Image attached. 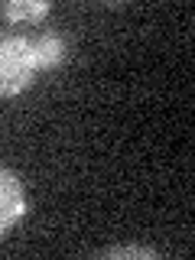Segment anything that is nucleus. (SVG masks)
<instances>
[{"label": "nucleus", "instance_id": "1", "mask_svg": "<svg viewBox=\"0 0 195 260\" xmlns=\"http://www.w3.org/2000/svg\"><path fill=\"white\" fill-rule=\"evenodd\" d=\"M69 46L59 32H7L0 36V98H13L36 81V72L55 69L65 62Z\"/></svg>", "mask_w": 195, "mask_h": 260}, {"label": "nucleus", "instance_id": "2", "mask_svg": "<svg viewBox=\"0 0 195 260\" xmlns=\"http://www.w3.org/2000/svg\"><path fill=\"white\" fill-rule=\"evenodd\" d=\"M26 211H29V199L20 176L10 173V169H0V238H7L20 224V218H26Z\"/></svg>", "mask_w": 195, "mask_h": 260}, {"label": "nucleus", "instance_id": "3", "mask_svg": "<svg viewBox=\"0 0 195 260\" xmlns=\"http://www.w3.org/2000/svg\"><path fill=\"white\" fill-rule=\"evenodd\" d=\"M0 13L10 23H36L49 13V4L46 0H7L0 4Z\"/></svg>", "mask_w": 195, "mask_h": 260}, {"label": "nucleus", "instance_id": "4", "mask_svg": "<svg viewBox=\"0 0 195 260\" xmlns=\"http://www.w3.org/2000/svg\"><path fill=\"white\" fill-rule=\"evenodd\" d=\"M101 257H140V260H153L156 257V250H150V247H127V244H120V247H108V250H101Z\"/></svg>", "mask_w": 195, "mask_h": 260}]
</instances>
